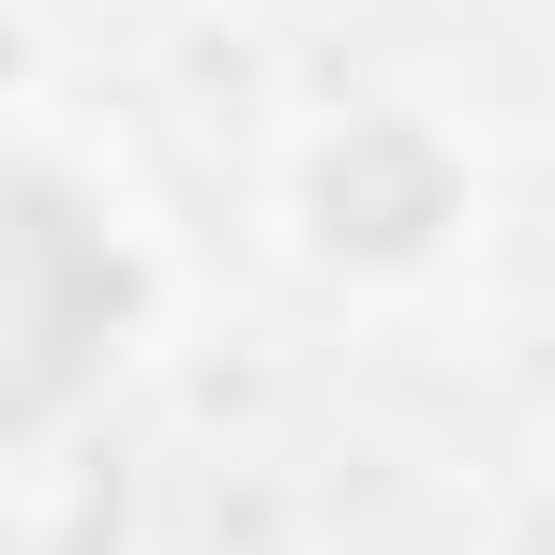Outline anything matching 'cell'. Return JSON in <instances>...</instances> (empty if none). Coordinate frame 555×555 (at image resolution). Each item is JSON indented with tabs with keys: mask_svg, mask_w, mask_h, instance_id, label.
I'll use <instances>...</instances> for the list:
<instances>
[{
	"mask_svg": "<svg viewBox=\"0 0 555 555\" xmlns=\"http://www.w3.org/2000/svg\"><path fill=\"white\" fill-rule=\"evenodd\" d=\"M105 256L76 241V210L46 181H0V421H30L61 375L91 361V331H105Z\"/></svg>",
	"mask_w": 555,
	"mask_h": 555,
	"instance_id": "1",
	"label": "cell"
}]
</instances>
